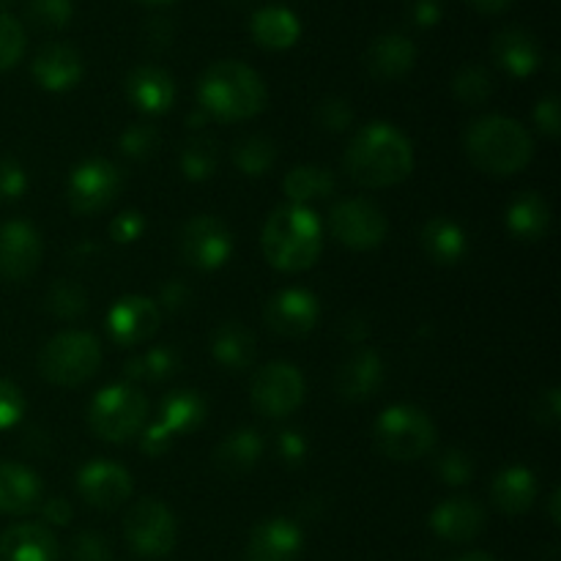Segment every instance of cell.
Instances as JSON below:
<instances>
[{"mask_svg":"<svg viewBox=\"0 0 561 561\" xmlns=\"http://www.w3.org/2000/svg\"><path fill=\"white\" fill-rule=\"evenodd\" d=\"M42 233L25 219H9L0 225V277L9 283H25L42 263Z\"/></svg>","mask_w":561,"mask_h":561,"instance_id":"cell-15","label":"cell"},{"mask_svg":"<svg viewBox=\"0 0 561 561\" xmlns=\"http://www.w3.org/2000/svg\"><path fill=\"white\" fill-rule=\"evenodd\" d=\"M266 444L255 427H239L228 433L214 453V466L228 477H241L261 463Z\"/></svg>","mask_w":561,"mask_h":561,"instance_id":"cell-30","label":"cell"},{"mask_svg":"<svg viewBox=\"0 0 561 561\" xmlns=\"http://www.w3.org/2000/svg\"><path fill=\"white\" fill-rule=\"evenodd\" d=\"M121 192H124V170L110 159L91 157L82 159L71 170L69 184H66V203L80 217H93V214L107 211L118 201Z\"/></svg>","mask_w":561,"mask_h":561,"instance_id":"cell-8","label":"cell"},{"mask_svg":"<svg viewBox=\"0 0 561 561\" xmlns=\"http://www.w3.org/2000/svg\"><path fill=\"white\" fill-rule=\"evenodd\" d=\"M159 131L157 126L151 124H131L129 129L121 131L118 137V151L124 153L126 159H131V162H146V159H151L153 153L159 151Z\"/></svg>","mask_w":561,"mask_h":561,"instance_id":"cell-39","label":"cell"},{"mask_svg":"<svg viewBox=\"0 0 561 561\" xmlns=\"http://www.w3.org/2000/svg\"><path fill=\"white\" fill-rule=\"evenodd\" d=\"M135 482L131 474L115 460H88L80 471H77V493L82 502L102 513H113V510L124 507L131 499Z\"/></svg>","mask_w":561,"mask_h":561,"instance_id":"cell-13","label":"cell"},{"mask_svg":"<svg viewBox=\"0 0 561 561\" xmlns=\"http://www.w3.org/2000/svg\"><path fill=\"white\" fill-rule=\"evenodd\" d=\"M463 151L480 173L507 179L531 162L535 140L520 121L507 115H482L466 126Z\"/></svg>","mask_w":561,"mask_h":561,"instance_id":"cell-4","label":"cell"},{"mask_svg":"<svg viewBox=\"0 0 561 561\" xmlns=\"http://www.w3.org/2000/svg\"><path fill=\"white\" fill-rule=\"evenodd\" d=\"M44 307L53 318L60 321H77L80 316H85L88 310V296L85 288L75 279H55L49 285L47 296H44Z\"/></svg>","mask_w":561,"mask_h":561,"instance_id":"cell-37","label":"cell"},{"mask_svg":"<svg viewBox=\"0 0 561 561\" xmlns=\"http://www.w3.org/2000/svg\"><path fill=\"white\" fill-rule=\"evenodd\" d=\"M277 162V146L266 135H247L233 146V164L250 179H261Z\"/></svg>","mask_w":561,"mask_h":561,"instance_id":"cell-35","label":"cell"},{"mask_svg":"<svg viewBox=\"0 0 561 561\" xmlns=\"http://www.w3.org/2000/svg\"><path fill=\"white\" fill-rule=\"evenodd\" d=\"M250 33L263 49H290L301 36V22L288 5L268 3L252 14L250 20Z\"/></svg>","mask_w":561,"mask_h":561,"instance_id":"cell-26","label":"cell"},{"mask_svg":"<svg viewBox=\"0 0 561 561\" xmlns=\"http://www.w3.org/2000/svg\"><path fill=\"white\" fill-rule=\"evenodd\" d=\"M148 400L135 383H110L88 405V427L107 444H126L146 427Z\"/></svg>","mask_w":561,"mask_h":561,"instance_id":"cell-7","label":"cell"},{"mask_svg":"<svg viewBox=\"0 0 561 561\" xmlns=\"http://www.w3.org/2000/svg\"><path fill=\"white\" fill-rule=\"evenodd\" d=\"M469 3L474 5L477 11H482V14H502V11H507L515 0H469Z\"/></svg>","mask_w":561,"mask_h":561,"instance_id":"cell-55","label":"cell"},{"mask_svg":"<svg viewBox=\"0 0 561 561\" xmlns=\"http://www.w3.org/2000/svg\"><path fill=\"white\" fill-rule=\"evenodd\" d=\"M343 168L354 184L387 190L414 173V146L398 126L373 121L348 140Z\"/></svg>","mask_w":561,"mask_h":561,"instance_id":"cell-1","label":"cell"},{"mask_svg":"<svg viewBox=\"0 0 561 561\" xmlns=\"http://www.w3.org/2000/svg\"><path fill=\"white\" fill-rule=\"evenodd\" d=\"M307 383L290 362H272L250 381V403L266 420H285L305 403Z\"/></svg>","mask_w":561,"mask_h":561,"instance_id":"cell-10","label":"cell"},{"mask_svg":"<svg viewBox=\"0 0 561 561\" xmlns=\"http://www.w3.org/2000/svg\"><path fill=\"white\" fill-rule=\"evenodd\" d=\"M383 362L373 348H356L334 376V392L345 403H365L381 389Z\"/></svg>","mask_w":561,"mask_h":561,"instance_id":"cell-20","label":"cell"},{"mask_svg":"<svg viewBox=\"0 0 561 561\" xmlns=\"http://www.w3.org/2000/svg\"><path fill=\"white\" fill-rule=\"evenodd\" d=\"M507 230L513 239L535 244L542 241L551 230V206L540 192H520L513 203L507 206Z\"/></svg>","mask_w":561,"mask_h":561,"instance_id":"cell-29","label":"cell"},{"mask_svg":"<svg viewBox=\"0 0 561 561\" xmlns=\"http://www.w3.org/2000/svg\"><path fill=\"white\" fill-rule=\"evenodd\" d=\"M206 400H203L195 389H175V392L164 394L162 403H159V422H162L175 438L201 431L203 422H206Z\"/></svg>","mask_w":561,"mask_h":561,"instance_id":"cell-32","label":"cell"},{"mask_svg":"<svg viewBox=\"0 0 561 561\" xmlns=\"http://www.w3.org/2000/svg\"><path fill=\"white\" fill-rule=\"evenodd\" d=\"M535 124L537 129L546 137H551V140H557L561 135V102L557 93H548V96H542L540 102H537Z\"/></svg>","mask_w":561,"mask_h":561,"instance_id":"cell-48","label":"cell"},{"mask_svg":"<svg viewBox=\"0 0 561 561\" xmlns=\"http://www.w3.org/2000/svg\"><path fill=\"white\" fill-rule=\"evenodd\" d=\"M179 365V351L170 345H157V348H148L146 354L131 356L124 365V378L126 383H135V387L137 383H162L175 376Z\"/></svg>","mask_w":561,"mask_h":561,"instance_id":"cell-33","label":"cell"},{"mask_svg":"<svg viewBox=\"0 0 561 561\" xmlns=\"http://www.w3.org/2000/svg\"><path fill=\"white\" fill-rule=\"evenodd\" d=\"M162 323V310L153 299L146 296H121L107 312V334L121 348H137L148 343L159 332Z\"/></svg>","mask_w":561,"mask_h":561,"instance_id":"cell-14","label":"cell"},{"mask_svg":"<svg viewBox=\"0 0 561 561\" xmlns=\"http://www.w3.org/2000/svg\"><path fill=\"white\" fill-rule=\"evenodd\" d=\"M142 230H146V217H142L137 208H126V211H121L118 217L110 222V239H113L115 244H135L142 236Z\"/></svg>","mask_w":561,"mask_h":561,"instance_id":"cell-47","label":"cell"},{"mask_svg":"<svg viewBox=\"0 0 561 561\" xmlns=\"http://www.w3.org/2000/svg\"><path fill=\"white\" fill-rule=\"evenodd\" d=\"M102 367V345L93 334L69 329L47 340L38 354V373L53 387H82Z\"/></svg>","mask_w":561,"mask_h":561,"instance_id":"cell-6","label":"cell"},{"mask_svg":"<svg viewBox=\"0 0 561 561\" xmlns=\"http://www.w3.org/2000/svg\"><path fill=\"white\" fill-rule=\"evenodd\" d=\"M493 507L504 515H524L537 502V477L526 466H507L491 482Z\"/></svg>","mask_w":561,"mask_h":561,"instance_id":"cell-27","label":"cell"},{"mask_svg":"<svg viewBox=\"0 0 561 561\" xmlns=\"http://www.w3.org/2000/svg\"><path fill=\"white\" fill-rule=\"evenodd\" d=\"M453 93L458 102L466 104V107H480V104H485L493 93L491 71L482 64H466L463 69H458V75L453 77Z\"/></svg>","mask_w":561,"mask_h":561,"instance_id":"cell-38","label":"cell"},{"mask_svg":"<svg viewBox=\"0 0 561 561\" xmlns=\"http://www.w3.org/2000/svg\"><path fill=\"white\" fill-rule=\"evenodd\" d=\"M175 444V436L162 425V422H153L151 427H142L140 433V449L151 458H162L164 453H170Z\"/></svg>","mask_w":561,"mask_h":561,"instance_id":"cell-49","label":"cell"},{"mask_svg":"<svg viewBox=\"0 0 561 561\" xmlns=\"http://www.w3.org/2000/svg\"><path fill=\"white\" fill-rule=\"evenodd\" d=\"M305 548V535L296 520L266 518L250 531L247 540V561H296Z\"/></svg>","mask_w":561,"mask_h":561,"instance_id":"cell-17","label":"cell"},{"mask_svg":"<svg viewBox=\"0 0 561 561\" xmlns=\"http://www.w3.org/2000/svg\"><path fill=\"white\" fill-rule=\"evenodd\" d=\"M416 64V44L403 33H381L365 53V66L376 80H400Z\"/></svg>","mask_w":561,"mask_h":561,"instance_id":"cell-24","label":"cell"},{"mask_svg":"<svg viewBox=\"0 0 561 561\" xmlns=\"http://www.w3.org/2000/svg\"><path fill=\"white\" fill-rule=\"evenodd\" d=\"M422 252L436 266H458L469 252V239L463 228L449 217H431L420 230Z\"/></svg>","mask_w":561,"mask_h":561,"instance_id":"cell-28","label":"cell"},{"mask_svg":"<svg viewBox=\"0 0 561 561\" xmlns=\"http://www.w3.org/2000/svg\"><path fill=\"white\" fill-rule=\"evenodd\" d=\"M137 3H146V5H168L173 0H137Z\"/></svg>","mask_w":561,"mask_h":561,"instance_id":"cell-59","label":"cell"},{"mask_svg":"<svg viewBox=\"0 0 561 561\" xmlns=\"http://www.w3.org/2000/svg\"><path fill=\"white\" fill-rule=\"evenodd\" d=\"M334 186L337 184H334L332 170L321 168V164H299L283 181L285 197L296 203V206H307V203L318 201V197H329Z\"/></svg>","mask_w":561,"mask_h":561,"instance_id":"cell-34","label":"cell"},{"mask_svg":"<svg viewBox=\"0 0 561 561\" xmlns=\"http://www.w3.org/2000/svg\"><path fill=\"white\" fill-rule=\"evenodd\" d=\"M206 121H208V115L203 113L201 107H197L192 115H186V126H190V129H203V126H206Z\"/></svg>","mask_w":561,"mask_h":561,"instance_id":"cell-56","label":"cell"},{"mask_svg":"<svg viewBox=\"0 0 561 561\" xmlns=\"http://www.w3.org/2000/svg\"><path fill=\"white\" fill-rule=\"evenodd\" d=\"M71 561H113V546L99 531H80L69 546Z\"/></svg>","mask_w":561,"mask_h":561,"instance_id":"cell-43","label":"cell"},{"mask_svg":"<svg viewBox=\"0 0 561 561\" xmlns=\"http://www.w3.org/2000/svg\"><path fill=\"white\" fill-rule=\"evenodd\" d=\"M488 513L477 499H444L431 513V529L447 542H471L485 531Z\"/></svg>","mask_w":561,"mask_h":561,"instance_id":"cell-19","label":"cell"},{"mask_svg":"<svg viewBox=\"0 0 561 561\" xmlns=\"http://www.w3.org/2000/svg\"><path fill=\"white\" fill-rule=\"evenodd\" d=\"M219 151L217 142L208 137H192L179 153V168L186 181H208L217 173Z\"/></svg>","mask_w":561,"mask_h":561,"instance_id":"cell-36","label":"cell"},{"mask_svg":"<svg viewBox=\"0 0 561 561\" xmlns=\"http://www.w3.org/2000/svg\"><path fill=\"white\" fill-rule=\"evenodd\" d=\"M411 16L420 27H431L442 20V3L438 0H414L411 3Z\"/></svg>","mask_w":561,"mask_h":561,"instance_id":"cell-54","label":"cell"},{"mask_svg":"<svg viewBox=\"0 0 561 561\" xmlns=\"http://www.w3.org/2000/svg\"><path fill=\"white\" fill-rule=\"evenodd\" d=\"M60 546L47 524H16L0 535V561H58Z\"/></svg>","mask_w":561,"mask_h":561,"instance_id":"cell-23","label":"cell"},{"mask_svg":"<svg viewBox=\"0 0 561 561\" xmlns=\"http://www.w3.org/2000/svg\"><path fill=\"white\" fill-rule=\"evenodd\" d=\"M493 58L507 75L513 77H531L542 64V44L529 27L507 25L493 36Z\"/></svg>","mask_w":561,"mask_h":561,"instance_id":"cell-22","label":"cell"},{"mask_svg":"<svg viewBox=\"0 0 561 561\" xmlns=\"http://www.w3.org/2000/svg\"><path fill=\"white\" fill-rule=\"evenodd\" d=\"M559 499H561V493L553 491V493H551V520H553V526H559V520H561V515H559Z\"/></svg>","mask_w":561,"mask_h":561,"instance_id":"cell-57","label":"cell"},{"mask_svg":"<svg viewBox=\"0 0 561 561\" xmlns=\"http://www.w3.org/2000/svg\"><path fill=\"white\" fill-rule=\"evenodd\" d=\"M42 480L22 463H0V513L27 515L42 504Z\"/></svg>","mask_w":561,"mask_h":561,"instance_id":"cell-25","label":"cell"},{"mask_svg":"<svg viewBox=\"0 0 561 561\" xmlns=\"http://www.w3.org/2000/svg\"><path fill=\"white\" fill-rule=\"evenodd\" d=\"M124 540L140 559L168 557L179 540V524L168 504L159 499L135 502L124 515Z\"/></svg>","mask_w":561,"mask_h":561,"instance_id":"cell-9","label":"cell"},{"mask_svg":"<svg viewBox=\"0 0 561 561\" xmlns=\"http://www.w3.org/2000/svg\"><path fill=\"white\" fill-rule=\"evenodd\" d=\"M126 99L146 115H164L175 104V80L162 66L142 64L126 75Z\"/></svg>","mask_w":561,"mask_h":561,"instance_id":"cell-21","label":"cell"},{"mask_svg":"<svg viewBox=\"0 0 561 561\" xmlns=\"http://www.w3.org/2000/svg\"><path fill=\"white\" fill-rule=\"evenodd\" d=\"M329 233L348 250L367 252L387 241L389 219L373 201L351 197V201H340L332 206V211H329Z\"/></svg>","mask_w":561,"mask_h":561,"instance_id":"cell-11","label":"cell"},{"mask_svg":"<svg viewBox=\"0 0 561 561\" xmlns=\"http://www.w3.org/2000/svg\"><path fill=\"white\" fill-rule=\"evenodd\" d=\"M25 44L27 36L22 22L0 11V75L20 64V58L25 55Z\"/></svg>","mask_w":561,"mask_h":561,"instance_id":"cell-40","label":"cell"},{"mask_svg":"<svg viewBox=\"0 0 561 561\" xmlns=\"http://www.w3.org/2000/svg\"><path fill=\"white\" fill-rule=\"evenodd\" d=\"M82 55L71 44L49 42L36 53L31 64V75L44 91L66 93L82 80Z\"/></svg>","mask_w":561,"mask_h":561,"instance_id":"cell-18","label":"cell"},{"mask_svg":"<svg viewBox=\"0 0 561 561\" xmlns=\"http://www.w3.org/2000/svg\"><path fill=\"white\" fill-rule=\"evenodd\" d=\"M179 255L186 266L197 272H217L233 255V233L222 219L211 214H197L181 228Z\"/></svg>","mask_w":561,"mask_h":561,"instance_id":"cell-12","label":"cell"},{"mask_svg":"<svg viewBox=\"0 0 561 561\" xmlns=\"http://www.w3.org/2000/svg\"><path fill=\"white\" fill-rule=\"evenodd\" d=\"M25 394L14 381L0 378V431H9L25 416Z\"/></svg>","mask_w":561,"mask_h":561,"instance_id":"cell-46","label":"cell"},{"mask_svg":"<svg viewBox=\"0 0 561 561\" xmlns=\"http://www.w3.org/2000/svg\"><path fill=\"white\" fill-rule=\"evenodd\" d=\"M42 518L44 524L49 526H69L71 518H75V507L69 504V499H47V502L42 504Z\"/></svg>","mask_w":561,"mask_h":561,"instance_id":"cell-53","label":"cell"},{"mask_svg":"<svg viewBox=\"0 0 561 561\" xmlns=\"http://www.w3.org/2000/svg\"><path fill=\"white\" fill-rule=\"evenodd\" d=\"M373 438H376L378 453L387 455L389 460L409 463V460L425 458L436 447L438 431L431 414H425L420 405L394 403L378 414Z\"/></svg>","mask_w":561,"mask_h":561,"instance_id":"cell-5","label":"cell"},{"mask_svg":"<svg viewBox=\"0 0 561 561\" xmlns=\"http://www.w3.org/2000/svg\"><path fill=\"white\" fill-rule=\"evenodd\" d=\"M190 288H186V283H181V279H170V283L162 285V290H159V310H168V312H179L184 310L186 305H190Z\"/></svg>","mask_w":561,"mask_h":561,"instance_id":"cell-52","label":"cell"},{"mask_svg":"<svg viewBox=\"0 0 561 561\" xmlns=\"http://www.w3.org/2000/svg\"><path fill=\"white\" fill-rule=\"evenodd\" d=\"M455 561H496L491 557V553H482V551H474V553H463V557H458Z\"/></svg>","mask_w":561,"mask_h":561,"instance_id":"cell-58","label":"cell"},{"mask_svg":"<svg viewBox=\"0 0 561 561\" xmlns=\"http://www.w3.org/2000/svg\"><path fill=\"white\" fill-rule=\"evenodd\" d=\"M318 124L327 131H348L354 126V107L343 96H327L318 104Z\"/></svg>","mask_w":561,"mask_h":561,"instance_id":"cell-44","label":"cell"},{"mask_svg":"<svg viewBox=\"0 0 561 561\" xmlns=\"http://www.w3.org/2000/svg\"><path fill=\"white\" fill-rule=\"evenodd\" d=\"M211 356L217 359V365H222L225 370L230 373L250 370L252 362H255L257 356L255 337H252L250 329L241 327V323H222V327L214 329L211 334Z\"/></svg>","mask_w":561,"mask_h":561,"instance_id":"cell-31","label":"cell"},{"mask_svg":"<svg viewBox=\"0 0 561 561\" xmlns=\"http://www.w3.org/2000/svg\"><path fill=\"white\" fill-rule=\"evenodd\" d=\"M27 192V173L16 159H0V203L20 201Z\"/></svg>","mask_w":561,"mask_h":561,"instance_id":"cell-45","label":"cell"},{"mask_svg":"<svg viewBox=\"0 0 561 561\" xmlns=\"http://www.w3.org/2000/svg\"><path fill=\"white\" fill-rule=\"evenodd\" d=\"M321 318V305L316 294L305 288H285L274 294L263 307V321L279 337H307L318 327Z\"/></svg>","mask_w":561,"mask_h":561,"instance_id":"cell-16","label":"cell"},{"mask_svg":"<svg viewBox=\"0 0 561 561\" xmlns=\"http://www.w3.org/2000/svg\"><path fill=\"white\" fill-rule=\"evenodd\" d=\"M436 474L444 485L463 488L469 485L471 477H474V460L463 449H447V453L438 455L436 460Z\"/></svg>","mask_w":561,"mask_h":561,"instance_id":"cell-42","label":"cell"},{"mask_svg":"<svg viewBox=\"0 0 561 561\" xmlns=\"http://www.w3.org/2000/svg\"><path fill=\"white\" fill-rule=\"evenodd\" d=\"M277 449L279 458L285 460L288 466H301L305 463L307 453H310V444H307L305 433L299 431H283L277 438Z\"/></svg>","mask_w":561,"mask_h":561,"instance_id":"cell-50","label":"cell"},{"mask_svg":"<svg viewBox=\"0 0 561 561\" xmlns=\"http://www.w3.org/2000/svg\"><path fill=\"white\" fill-rule=\"evenodd\" d=\"M268 91L263 77L241 60H217L197 82V104L208 118L222 124L250 121L266 110Z\"/></svg>","mask_w":561,"mask_h":561,"instance_id":"cell-2","label":"cell"},{"mask_svg":"<svg viewBox=\"0 0 561 561\" xmlns=\"http://www.w3.org/2000/svg\"><path fill=\"white\" fill-rule=\"evenodd\" d=\"M535 420L540 422L542 427H557L561 422V398H559V389L551 387L540 394L535 405Z\"/></svg>","mask_w":561,"mask_h":561,"instance_id":"cell-51","label":"cell"},{"mask_svg":"<svg viewBox=\"0 0 561 561\" xmlns=\"http://www.w3.org/2000/svg\"><path fill=\"white\" fill-rule=\"evenodd\" d=\"M261 247L268 266L277 272H307L316 266L323 250L321 219L312 208L296 206V203L274 208L263 225Z\"/></svg>","mask_w":561,"mask_h":561,"instance_id":"cell-3","label":"cell"},{"mask_svg":"<svg viewBox=\"0 0 561 561\" xmlns=\"http://www.w3.org/2000/svg\"><path fill=\"white\" fill-rule=\"evenodd\" d=\"M75 5L71 0H31L27 3V20L42 31H58L69 25Z\"/></svg>","mask_w":561,"mask_h":561,"instance_id":"cell-41","label":"cell"}]
</instances>
